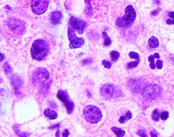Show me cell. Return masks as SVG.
<instances>
[{"mask_svg":"<svg viewBox=\"0 0 174 137\" xmlns=\"http://www.w3.org/2000/svg\"><path fill=\"white\" fill-rule=\"evenodd\" d=\"M50 50L47 43L42 39H37L32 44L31 53L32 58L38 61L44 60L47 56Z\"/></svg>","mask_w":174,"mask_h":137,"instance_id":"1","label":"cell"},{"mask_svg":"<svg viewBox=\"0 0 174 137\" xmlns=\"http://www.w3.org/2000/svg\"><path fill=\"white\" fill-rule=\"evenodd\" d=\"M168 16H169V17H170L172 19L174 20V12H173V11L170 12L168 13Z\"/></svg>","mask_w":174,"mask_h":137,"instance_id":"32","label":"cell"},{"mask_svg":"<svg viewBox=\"0 0 174 137\" xmlns=\"http://www.w3.org/2000/svg\"><path fill=\"white\" fill-rule=\"evenodd\" d=\"M70 135V132L67 129H65L62 133V137H68Z\"/></svg>","mask_w":174,"mask_h":137,"instance_id":"28","label":"cell"},{"mask_svg":"<svg viewBox=\"0 0 174 137\" xmlns=\"http://www.w3.org/2000/svg\"><path fill=\"white\" fill-rule=\"evenodd\" d=\"M49 0H32L31 7L32 11L37 15L45 13L49 5Z\"/></svg>","mask_w":174,"mask_h":137,"instance_id":"7","label":"cell"},{"mask_svg":"<svg viewBox=\"0 0 174 137\" xmlns=\"http://www.w3.org/2000/svg\"><path fill=\"white\" fill-rule=\"evenodd\" d=\"M148 42L150 47L152 48H157L159 45L158 39L155 37H152L150 38Z\"/></svg>","mask_w":174,"mask_h":137,"instance_id":"13","label":"cell"},{"mask_svg":"<svg viewBox=\"0 0 174 137\" xmlns=\"http://www.w3.org/2000/svg\"><path fill=\"white\" fill-rule=\"evenodd\" d=\"M126 120H127V117H126V116H125L123 115V116H121L120 118L119 119V122L121 124H124V123H125L126 122Z\"/></svg>","mask_w":174,"mask_h":137,"instance_id":"27","label":"cell"},{"mask_svg":"<svg viewBox=\"0 0 174 137\" xmlns=\"http://www.w3.org/2000/svg\"><path fill=\"white\" fill-rule=\"evenodd\" d=\"M137 135H138L139 136H141V137H148V135H147L146 133L143 129H139L137 132Z\"/></svg>","mask_w":174,"mask_h":137,"instance_id":"24","label":"cell"},{"mask_svg":"<svg viewBox=\"0 0 174 137\" xmlns=\"http://www.w3.org/2000/svg\"><path fill=\"white\" fill-rule=\"evenodd\" d=\"M169 118V113L167 112H163L160 115V118L162 120L165 121Z\"/></svg>","mask_w":174,"mask_h":137,"instance_id":"23","label":"cell"},{"mask_svg":"<svg viewBox=\"0 0 174 137\" xmlns=\"http://www.w3.org/2000/svg\"><path fill=\"white\" fill-rule=\"evenodd\" d=\"M7 24L9 28L16 33L21 34L25 30L24 23L18 19L10 18L8 20Z\"/></svg>","mask_w":174,"mask_h":137,"instance_id":"9","label":"cell"},{"mask_svg":"<svg viewBox=\"0 0 174 137\" xmlns=\"http://www.w3.org/2000/svg\"><path fill=\"white\" fill-rule=\"evenodd\" d=\"M129 56L132 58V59H134L136 61H139V56L138 53L134 52H131L129 54Z\"/></svg>","mask_w":174,"mask_h":137,"instance_id":"21","label":"cell"},{"mask_svg":"<svg viewBox=\"0 0 174 137\" xmlns=\"http://www.w3.org/2000/svg\"><path fill=\"white\" fill-rule=\"evenodd\" d=\"M156 67L158 69H161L163 67V62L161 60L158 59L156 62Z\"/></svg>","mask_w":174,"mask_h":137,"instance_id":"26","label":"cell"},{"mask_svg":"<svg viewBox=\"0 0 174 137\" xmlns=\"http://www.w3.org/2000/svg\"><path fill=\"white\" fill-rule=\"evenodd\" d=\"M85 3L87 5V6L86 7L85 9V14L88 16H91L92 15L93 11L91 5V0H85Z\"/></svg>","mask_w":174,"mask_h":137,"instance_id":"14","label":"cell"},{"mask_svg":"<svg viewBox=\"0 0 174 137\" xmlns=\"http://www.w3.org/2000/svg\"><path fill=\"white\" fill-rule=\"evenodd\" d=\"M139 62V61H137L135 62H129L127 64V68L129 69H131L136 68L138 65V63Z\"/></svg>","mask_w":174,"mask_h":137,"instance_id":"20","label":"cell"},{"mask_svg":"<svg viewBox=\"0 0 174 137\" xmlns=\"http://www.w3.org/2000/svg\"><path fill=\"white\" fill-rule=\"evenodd\" d=\"M110 57H111L112 61L114 62H115L119 58L120 56V54L119 52L116 51H112L110 53Z\"/></svg>","mask_w":174,"mask_h":137,"instance_id":"17","label":"cell"},{"mask_svg":"<svg viewBox=\"0 0 174 137\" xmlns=\"http://www.w3.org/2000/svg\"><path fill=\"white\" fill-rule=\"evenodd\" d=\"M136 17V13L134 7L131 5H129L126 8L124 16L117 19L115 24L121 28L129 27L133 24Z\"/></svg>","mask_w":174,"mask_h":137,"instance_id":"2","label":"cell"},{"mask_svg":"<svg viewBox=\"0 0 174 137\" xmlns=\"http://www.w3.org/2000/svg\"><path fill=\"white\" fill-rule=\"evenodd\" d=\"M160 118L159 112L157 109H155L152 114V118L155 121H158Z\"/></svg>","mask_w":174,"mask_h":137,"instance_id":"18","label":"cell"},{"mask_svg":"<svg viewBox=\"0 0 174 137\" xmlns=\"http://www.w3.org/2000/svg\"><path fill=\"white\" fill-rule=\"evenodd\" d=\"M92 62V59H91V58L84 59L82 61V64L83 65H88V64L91 63Z\"/></svg>","mask_w":174,"mask_h":137,"instance_id":"25","label":"cell"},{"mask_svg":"<svg viewBox=\"0 0 174 137\" xmlns=\"http://www.w3.org/2000/svg\"><path fill=\"white\" fill-rule=\"evenodd\" d=\"M126 116L128 120H130L132 117V114L130 111H128L126 114Z\"/></svg>","mask_w":174,"mask_h":137,"instance_id":"29","label":"cell"},{"mask_svg":"<svg viewBox=\"0 0 174 137\" xmlns=\"http://www.w3.org/2000/svg\"><path fill=\"white\" fill-rule=\"evenodd\" d=\"M166 24L167 25H174V20L172 19H168L166 21Z\"/></svg>","mask_w":174,"mask_h":137,"instance_id":"31","label":"cell"},{"mask_svg":"<svg viewBox=\"0 0 174 137\" xmlns=\"http://www.w3.org/2000/svg\"><path fill=\"white\" fill-rule=\"evenodd\" d=\"M1 62H2V61L4 59V58H5V57H4V55H3V54H1Z\"/></svg>","mask_w":174,"mask_h":137,"instance_id":"36","label":"cell"},{"mask_svg":"<svg viewBox=\"0 0 174 137\" xmlns=\"http://www.w3.org/2000/svg\"><path fill=\"white\" fill-rule=\"evenodd\" d=\"M150 136L151 137H157V134H155L154 133H153V132H151L150 133Z\"/></svg>","mask_w":174,"mask_h":137,"instance_id":"34","label":"cell"},{"mask_svg":"<svg viewBox=\"0 0 174 137\" xmlns=\"http://www.w3.org/2000/svg\"><path fill=\"white\" fill-rule=\"evenodd\" d=\"M101 95L107 99L120 97L123 95L122 91L116 86L111 84H105L100 88Z\"/></svg>","mask_w":174,"mask_h":137,"instance_id":"4","label":"cell"},{"mask_svg":"<svg viewBox=\"0 0 174 137\" xmlns=\"http://www.w3.org/2000/svg\"><path fill=\"white\" fill-rule=\"evenodd\" d=\"M111 130L117 137H123L125 135V132L120 128L113 127L111 128Z\"/></svg>","mask_w":174,"mask_h":137,"instance_id":"15","label":"cell"},{"mask_svg":"<svg viewBox=\"0 0 174 137\" xmlns=\"http://www.w3.org/2000/svg\"><path fill=\"white\" fill-rule=\"evenodd\" d=\"M68 37L70 41L69 47L71 49L80 48L84 44V39L83 38L77 37L75 30L70 26L68 28Z\"/></svg>","mask_w":174,"mask_h":137,"instance_id":"6","label":"cell"},{"mask_svg":"<svg viewBox=\"0 0 174 137\" xmlns=\"http://www.w3.org/2000/svg\"><path fill=\"white\" fill-rule=\"evenodd\" d=\"M160 11V9H156V10H154V11H153L152 12V13H151V14H152V15H153V16H156V15H157L159 13Z\"/></svg>","mask_w":174,"mask_h":137,"instance_id":"30","label":"cell"},{"mask_svg":"<svg viewBox=\"0 0 174 137\" xmlns=\"http://www.w3.org/2000/svg\"><path fill=\"white\" fill-rule=\"evenodd\" d=\"M57 97L60 101L65 104L67 114H72L74 110L75 105L74 102L71 99L67 92L61 90H59L57 94Z\"/></svg>","mask_w":174,"mask_h":137,"instance_id":"5","label":"cell"},{"mask_svg":"<svg viewBox=\"0 0 174 137\" xmlns=\"http://www.w3.org/2000/svg\"><path fill=\"white\" fill-rule=\"evenodd\" d=\"M59 130L58 129L57 133H56V136H57V137H60V133H59Z\"/></svg>","mask_w":174,"mask_h":137,"instance_id":"35","label":"cell"},{"mask_svg":"<svg viewBox=\"0 0 174 137\" xmlns=\"http://www.w3.org/2000/svg\"><path fill=\"white\" fill-rule=\"evenodd\" d=\"M49 78L50 74L48 71L46 69H41L36 72L35 74L33 76V80L38 85H40L41 84V86H44L45 87V85L44 83L45 81L48 80Z\"/></svg>","mask_w":174,"mask_h":137,"instance_id":"10","label":"cell"},{"mask_svg":"<svg viewBox=\"0 0 174 137\" xmlns=\"http://www.w3.org/2000/svg\"><path fill=\"white\" fill-rule=\"evenodd\" d=\"M62 14L59 11H55L52 13L51 15V20L54 25H57L61 22Z\"/></svg>","mask_w":174,"mask_h":137,"instance_id":"11","label":"cell"},{"mask_svg":"<svg viewBox=\"0 0 174 137\" xmlns=\"http://www.w3.org/2000/svg\"><path fill=\"white\" fill-rule=\"evenodd\" d=\"M45 116L50 120L56 119L58 117V114L56 112L51 110L50 109H46L44 111Z\"/></svg>","mask_w":174,"mask_h":137,"instance_id":"12","label":"cell"},{"mask_svg":"<svg viewBox=\"0 0 174 137\" xmlns=\"http://www.w3.org/2000/svg\"><path fill=\"white\" fill-rule=\"evenodd\" d=\"M69 26L71 27L75 31H77L79 34H82L87 27V23L79 18L72 16L70 19Z\"/></svg>","mask_w":174,"mask_h":137,"instance_id":"8","label":"cell"},{"mask_svg":"<svg viewBox=\"0 0 174 137\" xmlns=\"http://www.w3.org/2000/svg\"><path fill=\"white\" fill-rule=\"evenodd\" d=\"M84 118L88 123L96 124L99 122L103 117L101 110L96 106L88 105L83 110Z\"/></svg>","mask_w":174,"mask_h":137,"instance_id":"3","label":"cell"},{"mask_svg":"<svg viewBox=\"0 0 174 137\" xmlns=\"http://www.w3.org/2000/svg\"><path fill=\"white\" fill-rule=\"evenodd\" d=\"M102 64L104 65V67L106 68V69H109L111 68V65H112V64L111 63L107 61H106V60H103L102 62Z\"/></svg>","mask_w":174,"mask_h":137,"instance_id":"22","label":"cell"},{"mask_svg":"<svg viewBox=\"0 0 174 137\" xmlns=\"http://www.w3.org/2000/svg\"><path fill=\"white\" fill-rule=\"evenodd\" d=\"M102 37L104 40V46H109L111 44V40L110 38L108 37L107 33L105 31H103L102 32Z\"/></svg>","mask_w":174,"mask_h":137,"instance_id":"16","label":"cell"},{"mask_svg":"<svg viewBox=\"0 0 174 137\" xmlns=\"http://www.w3.org/2000/svg\"><path fill=\"white\" fill-rule=\"evenodd\" d=\"M154 56L153 55H151L148 58V61L150 62V67L151 68V69H155L156 68V64H155V62H154Z\"/></svg>","mask_w":174,"mask_h":137,"instance_id":"19","label":"cell"},{"mask_svg":"<svg viewBox=\"0 0 174 137\" xmlns=\"http://www.w3.org/2000/svg\"><path fill=\"white\" fill-rule=\"evenodd\" d=\"M154 57L156 58H157V59H159V58H160V55H159V53H154Z\"/></svg>","mask_w":174,"mask_h":137,"instance_id":"33","label":"cell"}]
</instances>
